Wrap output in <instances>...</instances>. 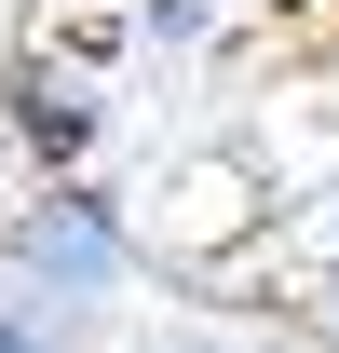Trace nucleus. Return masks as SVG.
Instances as JSON below:
<instances>
[{
	"label": "nucleus",
	"mask_w": 339,
	"mask_h": 353,
	"mask_svg": "<svg viewBox=\"0 0 339 353\" xmlns=\"http://www.w3.org/2000/svg\"><path fill=\"white\" fill-rule=\"evenodd\" d=\"M163 285L123 176H14L0 190V312L54 353H109L136 299Z\"/></svg>",
	"instance_id": "obj_1"
},
{
	"label": "nucleus",
	"mask_w": 339,
	"mask_h": 353,
	"mask_svg": "<svg viewBox=\"0 0 339 353\" xmlns=\"http://www.w3.org/2000/svg\"><path fill=\"white\" fill-rule=\"evenodd\" d=\"M109 136H123L109 14H28L0 41V150H14V176H109Z\"/></svg>",
	"instance_id": "obj_2"
},
{
	"label": "nucleus",
	"mask_w": 339,
	"mask_h": 353,
	"mask_svg": "<svg viewBox=\"0 0 339 353\" xmlns=\"http://www.w3.org/2000/svg\"><path fill=\"white\" fill-rule=\"evenodd\" d=\"M109 353H339L326 312H285V299H231V285H150L136 326Z\"/></svg>",
	"instance_id": "obj_3"
},
{
	"label": "nucleus",
	"mask_w": 339,
	"mask_h": 353,
	"mask_svg": "<svg viewBox=\"0 0 339 353\" xmlns=\"http://www.w3.org/2000/svg\"><path fill=\"white\" fill-rule=\"evenodd\" d=\"M0 190H14V150H0Z\"/></svg>",
	"instance_id": "obj_6"
},
{
	"label": "nucleus",
	"mask_w": 339,
	"mask_h": 353,
	"mask_svg": "<svg viewBox=\"0 0 339 353\" xmlns=\"http://www.w3.org/2000/svg\"><path fill=\"white\" fill-rule=\"evenodd\" d=\"M109 41H123V68L136 54H217L231 41V0H109Z\"/></svg>",
	"instance_id": "obj_4"
},
{
	"label": "nucleus",
	"mask_w": 339,
	"mask_h": 353,
	"mask_svg": "<svg viewBox=\"0 0 339 353\" xmlns=\"http://www.w3.org/2000/svg\"><path fill=\"white\" fill-rule=\"evenodd\" d=\"M0 353H54V340H28V326H14V312H0Z\"/></svg>",
	"instance_id": "obj_5"
}]
</instances>
